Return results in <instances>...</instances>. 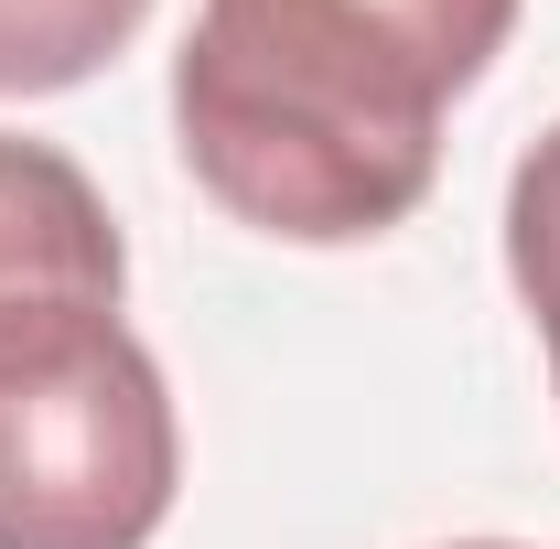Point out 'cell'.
<instances>
[{"label": "cell", "instance_id": "5", "mask_svg": "<svg viewBox=\"0 0 560 549\" xmlns=\"http://www.w3.org/2000/svg\"><path fill=\"white\" fill-rule=\"evenodd\" d=\"M506 280L528 302V324L550 344V388H560V130L517 162L506 184Z\"/></svg>", "mask_w": 560, "mask_h": 549}, {"label": "cell", "instance_id": "2", "mask_svg": "<svg viewBox=\"0 0 560 549\" xmlns=\"http://www.w3.org/2000/svg\"><path fill=\"white\" fill-rule=\"evenodd\" d=\"M184 420L119 302L0 313V549H151Z\"/></svg>", "mask_w": 560, "mask_h": 549}, {"label": "cell", "instance_id": "4", "mask_svg": "<svg viewBox=\"0 0 560 549\" xmlns=\"http://www.w3.org/2000/svg\"><path fill=\"white\" fill-rule=\"evenodd\" d=\"M151 22V0H0V97L86 86Z\"/></svg>", "mask_w": 560, "mask_h": 549}, {"label": "cell", "instance_id": "3", "mask_svg": "<svg viewBox=\"0 0 560 549\" xmlns=\"http://www.w3.org/2000/svg\"><path fill=\"white\" fill-rule=\"evenodd\" d=\"M130 248L97 206V184L75 173L55 140L0 130V313L33 302H119Z\"/></svg>", "mask_w": 560, "mask_h": 549}, {"label": "cell", "instance_id": "6", "mask_svg": "<svg viewBox=\"0 0 560 549\" xmlns=\"http://www.w3.org/2000/svg\"><path fill=\"white\" fill-rule=\"evenodd\" d=\"M453 549H506V539H453Z\"/></svg>", "mask_w": 560, "mask_h": 549}, {"label": "cell", "instance_id": "1", "mask_svg": "<svg viewBox=\"0 0 560 549\" xmlns=\"http://www.w3.org/2000/svg\"><path fill=\"white\" fill-rule=\"evenodd\" d=\"M506 33L517 0H206L173 55V140L237 226L355 248L420 215L442 108Z\"/></svg>", "mask_w": 560, "mask_h": 549}]
</instances>
